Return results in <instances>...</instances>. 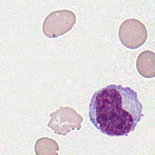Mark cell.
Returning <instances> with one entry per match:
<instances>
[{"label":"cell","mask_w":155,"mask_h":155,"mask_svg":"<svg viewBox=\"0 0 155 155\" xmlns=\"http://www.w3.org/2000/svg\"><path fill=\"white\" fill-rule=\"evenodd\" d=\"M118 34L121 43L130 49H136L142 46L148 36L145 25L134 18L125 20L120 25Z\"/></svg>","instance_id":"cell-4"},{"label":"cell","mask_w":155,"mask_h":155,"mask_svg":"<svg viewBox=\"0 0 155 155\" xmlns=\"http://www.w3.org/2000/svg\"><path fill=\"white\" fill-rule=\"evenodd\" d=\"M59 150L58 143L48 137H41L38 139L35 145V151L37 155H58L56 151Z\"/></svg>","instance_id":"cell-6"},{"label":"cell","mask_w":155,"mask_h":155,"mask_svg":"<svg viewBox=\"0 0 155 155\" xmlns=\"http://www.w3.org/2000/svg\"><path fill=\"white\" fill-rule=\"evenodd\" d=\"M137 93L129 87L111 84L93 94L88 108L91 123L104 134L127 136L143 116Z\"/></svg>","instance_id":"cell-1"},{"label":"cell","mask_w":155,"mask_h":155,"mask_svg":"<svg viewBox=\"0 0 155 155\" xmlns=\"http://www.w3.org/2000/svg\"><path fill=\"white\" fill-rule=\"evenodd\" d=\"M50 116L51 119L47 125L55 134L65 136L75 128L78 130L81 128L83 117L73 108L60 107L51 113Z\"/></svg>","instance_id":"cell-2"},{"label":"cell","mask_w":155,"mask_h":155,"mask_svg":"<svg viewBox=\"0 0 155 155\" xmlns=\"http://www.w3.org/2000/svg\"><path fill=\"white\" fill-rule=\"evenodd\" d=\"M136 68L139 73L146 78H152L155 76L154 53L145 50L140 53L136 61Z\"/></svg>","instance_id":"cell-5"},{"label":"cell","mask_w":155,"mask_h":155,"mask_svg":"<svg viewBox=\"0 0 155 155\" xmlns=\"http://www.w3.org/2000/svg\"><path fill=\"white\" fill-rule=\"evenodd\" d=\"M75 14L68 10H60L51 12L44 19L42 31L49 38L62 36L73 28L76 23Z\"/></svg>","instance_id":"cell-3"}]
</instances>
